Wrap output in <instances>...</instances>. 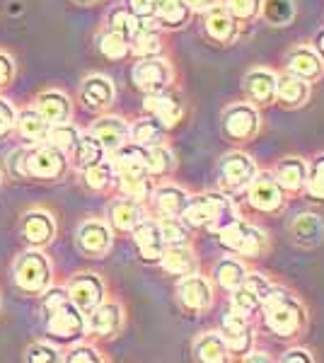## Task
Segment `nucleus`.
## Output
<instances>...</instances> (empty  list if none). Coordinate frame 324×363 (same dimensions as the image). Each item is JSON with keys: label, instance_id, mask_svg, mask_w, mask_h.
I'll return each mask as SVG.
<instances>
[{"label": "nucleus", "instance_id": "f257e3e1", "mask_svg": "<svg viewBox=\"0 0 324 363\" xmlns=\"http://www.w3.org/2000/svg\"><path fill=\"white\" fill-rule=\"evenodd\" d=\"M259 315H262L264 330L281 339H293L303 335L305 327H308V308L303 306V301L296 294H291L288 289H281V286H274L269 291Z\"/></svg>", "mask_w": 324, "mask_h": 363}, {"label": "nucleus", "instance_id": "f03ea898", "mask_svg": "<svg viewBox=\"0 0 324 363\" xmlns=\"http://www.w3.org/2000/svg\"><path fill=\"white\" fill-rule=\"evenodd\" d=\"M238 216L233 199L223 191H206V194H191L189 203H186L181 220L189 228H201L208 233H220L223 228L233 223Z\"/></svg>", "mask_w": 324, "mask_h": 363}, {"label": "nucleus", "instance_id": "7ed1b4c3", "mask_svg": "<svg viewBox=\"0 0 324 363\" xmlns=\"http://www.w3.org/2000/svg\"><path fill=\"white\" fill-rule=\"evenodd\" d=\"M220 247L238 257H264L269 252V235L259 225L247 223L242 218H235L233 223L216 233Z\"/></svg>", "mask_w": 324, "mask_h": 363}, {"label": "nucleus", "instance_id": "20e7f679", "mask_svg": "<svg viewBox=\"0 0 324 363\" xmlns=\"http://www.w3.org/2000/svg\"><path fill=\"white\" fill-rule=\"evenodd\" d=\"M15 284L20 286L25 294L41 296L51 286V262L49 257L41 252V247H32L22 252L13 264Z\"/></svg>", "mask_w": 324, "mask_h": 363}, {"label": "nucleus", "instance_id": "39448f33", "mask_svg": "<svg viewBox=\"0 0 324 363\" xmlns=\"http://www.w3.org/2000/svg\"><path fill=\"white\" fill-rule=\"evenodd\" d=\"M22 172H25V179H39V182L63 179V174L68 172V155L49 143H37L34 148L25 150Z\"/></svg>", "mask_w": 324, "mask_h": 363}, {"label": "nucleus", "instance_id": "423d86ee", "mask_svg": "<svg viewBox=\"0 0 324 363\" xmlns=\"http://www.w3.org/2000/svg\"><path fill=\"white\" fill-rule=\"evenodd\" d=\"M220 131L230 143H250L262 131V114L252 102H233L220 114Z\"/></svg>", "mask_w": 324, "mask_h": 363}, {"label": "nucleus", "instance_id": "0eeeda50", "mask_svg": "<svg viewBox=\"0 0 324 363\" xmlns=\"http://www.w3.org/2000/svg\"><path fill=\"white\" fill-rule=\"evenodd\" d=\"M271 289H274V284L264 274L247 272V277L240 281V286H235L230 291V310H235V313L252 320L262 310Z\"/></svg>", "mask_w": 324, "mask_h": 363}, {"label": "nucleus", "instance_id": "6e6552de", "mask_svg": "<svg viewBox=\"0 0 324 363\" xmlns=\"http://www.w3.org/2000/svg\"><path fill=\"white\" fill-rule=\"evenodd\" d=\"M44 318L46 335L58 344H75L85 337V313L80 308H75L70 303V298L51 310V313H46Z\"/></svg>", "mask_w": 324, "mask_h": 363}, {"label": "nucleus", "instance_id": "1a4fd4ad", "mask_svg": "<svg viewBox=\"0 0 324 363\" xmlns=\"http://www.w3.org/2000/svg\"><path fill=\"white\" fill-rule=\"evenodd\" d=\"M245 191H247V201H250V206L255 211H259V213L274 216V213H279V211L286 208L288 194L269 169H259V172L255 174V179L247 184Z\"/></svg>", "mask_w": 324, "mask_h": 363}, {"label": "nucleus", "instance_id": "9d476101", "mask_svg": "<svg viewBox=\"0 0 324 363\" xmlns=\"http://www.w3.org/2000/svg\"><path fill=\"white\" fill-rule=\"evenodd\" d=\"M174 294H177L179 308L186 310L189 315L208 313L211 306H213V284L208 281V277H203V274H199V272L179 277Z\"/></svg>", "mask_w": 324, "mask_h": 363}, {"label": "nucleus", "instance_id": "9b49d317", "mask_svg": "<svg viewBox=\"0 0 324 363\" xmlns=\"http://www.w3.org/2000/svg\"><path fill=\"white\" fill-rule=\"evenodd\" d=\"M131 80L135 90H140L143 95H155V92L169 90L174 80V70L162 56L138 58V63L131 70Z\"/></svg>", "mask_w": 324, "mask_h": 363}, {"label": "nucleus", "instance_id": "f8f14e48", "mask_svg": "<svg viewBox=\"0 0 324 363\" xmlns=\"http://www.w3.org/2000/svg\"><path fill=\"white\" fill-rule=\"evenodd\" d=\"M218 332H220L230 356L245 359V356L255 349V327H252V320L240 313H235V310H228V313L223 315L220 330Z\"/></svg>", "mask_w": 324, "mask_h": 363}, {"label": "nucleus", "instance_id": "ddd939ff", "mask_svg": "<svg viewBox=\"0 0 324 363\" xmlns=\"http://www.w3.org/2000/svg\"><path fill=\"white\" fill-rule=\"evenodd\" d=\"M75 245L82 255L95 257V259H102V257L109 255L111 245H114V230L107 220L102 218H87L82 220L75 230Z\"/></svg>", "mask_w": 324, "mask_h": 363}, {"label": "nucleus", "instance_id": "4468645a", "mask_svg": "<svg viewBox=\"0 0 324 363\" xmlns=\"http://www.w3.org/2000/svg\"><path fill=\"white\" fill-rule=\"evenodd\" d=\"M68 298L75 308H80L82 313L95 310L99 303L107 301V286H104L102 277H97L95 272H80L68 281L66 286Z\"/></svg>", "mask_w": 324, "mask_h": 363}, {"label": "nucleus", "instance_id": "2eb2a0df", "mask_svg": "<svg viewBox=\"0 0 324 363\" xmlns=\"http://www.w3.org/2000/svg\"><path fill=\"white\" fill-rule=\"evenodd\" d=\"M220 182L225 189H233V191H245L247 184L255 179V174L259 172L255 157L245 150H233V153L223 155L220 160Z\"/></svg>", "mask_w": 324, "mask_h": 363}, {"label": "nucleus", "instance_id": "dca6fc26", "mask_svg": "<svg viewBox=\"0 0 324 363\" xmlns=\"http://www.w3.org/2000/svg\"><path fill=\"white\" fill-rule=\"evenodd\" d=\"M123 327V308L114 301L99 303L95 310L85 315V335L97 339H109L119 335Z\"/></svg>", "mask_w": 324, "mask_h": 363}, {"label": "nucleus", "instance_id": "f3484780", "mask_svg": "<svg viewBox=\"0 0 324 363\" xmlns=\"http://www.w3.org/2000/svg\"><path fill=\"white\" fill-rule=\"evenodd\" d=\"M286 73H293L298 78L308 80V83H317L324 75V58L317 54L312 44H298L286 54Z\"/></svg>", "mask_w": 324, "mask_h": 363}, {"label": "nucleus", "instance_id": "a211bd4d", "mask_svg": "<svg viewBox=\"0 0 324 363\" xmlns=\"http://www.w3.org/2000/svg\"><path fill=\"white\" fill-rule=\"evenodd\" d=\"M20 233L22 238L27 240L32 247H41L44 250L46 245L54 242L56 238V220L49 211L44 208H32L22 216L20 220Z\"/></svg>", "mask_w": 324, "mask_h": 363}, {"label": "nucleus", "instance_id": "6ab92c4d", "mask_svg": "<svg viewBox=\"0 0 324 363\" xmlns=\"http://www.w3.org/2000/svg\"><path fill=\"white\" fill-rule=\"evenodd\" d=\"M203 32L213 44L230 46V44L238 42V37H240V22L223 8V3H218L211 10H206Z\"/></svg>", "mask_w": 324, "mask_h": 363}, {"label": "nucleus", "instance_id": "aec40b11", "mask_svg": "<svg viewBox=\"0 0 324 363\" xmlns=\"http://www.w3.org/2000/svg\"><path fill=\"white\" fill-rule=\"evenodd\" d=\"M109 162H111V167H114L116 177L148 174V148L133 143V140H126V143L119 145L114 153H109Z\"/></svg>", "mask_w": 324, "mask_h": 363}, {"label": "nucleus", "instance_id": "412c9836", "mask_svg": "<svg viewBox=\"0 0 324 363\" xmlns=\"http://www.w3.org/2000/svg\"><path fill=\"white\" fill-rule=\"evenodd\" d=\"M245 97L257 109L271 107L276 102V73L269 68H252L242 80Z\"/></svg>", "mask_w": 324, "mask_h": 363}, {"label": "nucleus", "instance_id": "4be33fe9", "mask_svg": "<svg viewBox=\"0 0 324 363\" xmlns=\"http://www.w3.org/2000/svg\"><path fill=\"white\" fill-rule=\"evenodd\" d=\"M133 245L138 250L140 259L148 262V264H157L164 252V240L160 235V225L155 218H143L138 225L131 230Z\"/></svg>", "mask_w": 324, "mask_h": 363}, {"label": "nucleus", "instance_id": "5701e85b", "mask_svg": "<svg viewBox=\"0 0 324 363\" xmlns=\"http://www.w3.org/2000/svg\"><path fill=\"white\" fill-rule=\"evenodd\" d=\"M143 109L150 116H155V119L160 121L167 131H169V128H174L181 119H184V104H181V99L169 95L167 90L155 92V95H145Z\"/></svg>", "mask_w": 324, "mask_h": 363}, {"label": "nucleus", "instance_id": "b1692460", "mask_svg": "<svg viewBox=\"0 0 324 363\" xmlns=\"http://www.w3.org/2000/svg\"><path fill=\"white\" fill-rule=\"evenodd\" d=\"M114 97H116V87L114 83L107 78V75H87L80 85V99L87 109L92 112H102L114 104Z\"/></svg>", "mask_w": 324, "mask_h": 363}, {"label": "nucleus", "instance_id": "393cba45", "mask_svg": "<svg viewBox=\"0 0 324 363\" xmlns=\"http://www.w3.org/2000/svg\"><path fill=\"white\" fill-rule=\"evenodd\" d=\"M312 87L308 80L298 78L293 73L276 75V102L286 109H300L310 102Z\"/></svg>", "mask_w": 324, "mask_h": 363}, {"label": "nucleus", "instance_id": "a878e982", "mask_svg": "<svg viewBox=\"0 0 324 363\" xmlns=\"http://www.w3.org/2000/svg\"><path fill=\"white\" fill-rule=\"evenodd\" d=\"M271 174L276 177L286 194H300L305 191V179H308V162L300 155H286L271 169Z\"/></svg>", "mask_w": 324, "mask_h": 363}, {"label": "nucleus", "instance_id": "bb28decb", "mask_svg": "<svg viewBox=\"0 0 324 363\" xmlns=\"http://www.w3.org/2000/svg\"><path fill=\"white\" fill-rule=\"evenodd\" d=\"M288 233H291L293 242L300 245V247H317V245L324 242V220L322 216L305 211L288 223Z\"/></svg>", "mask_w": 324, "mask_h": 363}, {"label": "nucleus", "instance_id": "cd10ccee", "mask_svg": "<svg viewBox=\"0 0 324 363\" xmlns=\"http://www.w3.org/2000/svg\"><path fill=\"white\" fill-rule=\"evenodd\" d=\"M145 218L143 213V203L133 201V199H114L107 208V223L111 225V230L116 233H131L140 220Z\"/></svg>", "mask_w": 324, "mask_h": 363}, {"label": "nucleus", "instance_id": "c85d7f7f", "mask_svg": "<svg viewBox=\"0 0 324 363\" xmlns=\"http://www.w3.org/2000/svg\"><path fill=\"white\" fill-rule=\"evenodd\" d=\"M90 133L102 143V148L107 150V155H109L128 140V124L121 116H109V114L97 116L90 126Z\"/></svg>", "mask_w": 324, "mask_h": 363}, {"label": "nucleus", "instance_id": "c756f323", "mask_svg": "<svg viewBox=\"0 0 324 363\" xmlns=\"http://www.w3.org/2000/svg\"><path fill=\"white\" fill-rule=\"evenodd\" d=\"M189 191L181 189L179 184H157L150 194V201L155 206L157 216H179L184 213L186 203H189Z\"/></svg>", "mask_w": 324, "mask_h": 363}, {"label": "nucleus", "instance_id": "7c9ffc66", "mask_svg": "<svg viewBox=\"0 0 324 363\" xmlns=\"http://www.w3.org/2000/svg\"><path fill=\"white\" fill-rule=\"evenodd\" d=\"M191 8L184 0H155L152 3V20L160 29H181L189 25Z\"/></svg>", "mask_w": 324, "mask_h": 363}, {"label": "nucleus", "instance_id": "2f4dec72", "mask_svg": "<svg viewBox=\"0 0 324 363\" xmlns=\"http://www.w3.org/2000/svg\"><path fill=\"white\" fill-rule=\"evenodd\" d=\"M164 51V37L162 29L157 27L155 20H140V29L131 42V54L135 58H152L162 56Z\"/></svg>", "mask_w": 324, "mask_h": 363}, {"label": "nucleus", "instance_id": "473e14b6", "mask_svg": "<svg viewBox=\"0 0 324 363\" xmlns=\"http://www.w3.org/2000/svg\"><path fill=\"white\" fill-rule=\"evenodd\" d=\"M37 112L44 116L51 126L63 124V121H70V116H73V102H70V97L66 92L46 90L37 97Z\"/></svg>", "mask_w": 324, "mask_h": 363}, {"label": "nucleus", "instance_id": "72a5a7b5", "mask_svg": "<svg viewBox=\"0 0 324 363\" xmlns=\"http://www.w3.org/2000/svg\"><path fill=\"white\" fill-rule=\"evenodd\" d=\"M191 351H194V359L201 361V363H225L230 361V351L223 342L220 332L211 330V332H203L194 339L191 344Z\"/></svg>", "mask_w": 324, "mask_h": 363}, {"label": "nucleus", "instance_id": "f704fd0d", "mask_svg": "<svg viewBox=\"0 0 324 363\" xmlns=\"http://www.w3.org/2000/svg\"><path fill=\"white\" fill-rule=\"evenodd\" d=\"M157 264L169 277H186V274L196 272V255L189 245H169V247H164Z\"/></svg>", "mask_w": 324, "mask_h": 363}, {"label": "nucleus", "instance_id": "c9c22d12", "mask_svg": "<svg viewBox=\"0 0 324 363\" xmlns=\"http://www.w3.org/2000/svg\"><path fill=\"white\" fill-rule=\"evenodd\" d=\"M49 128H51V124L37 112V107L22 109V112H17V116H15V131L20 133V138H25L27 143H32V145L46 143Z\"/></svg>", "mask_w": 324, "mask_h": 363}, {"label": "nucleus", "instance_id": "e433bc0d", "mask_svg": "<svg viewBox=\"0 0 324 363\" xmlns=\"http://www.w3.org/2000/svg\"><path fill=\"white\" fill-rule=\"evenodd\" d=\"M164 136H167V128H164L155 116H140L133 126H128V140L143 145V148H150V145L164 143Z\"/></svg>", "mask_w": 324, "mask_h": 363}, {"label": "nucleus", "instance_id": "4c0bfd02", "mask_svg": "<svg viewBox=\"0 0 324 363\" xmlns=\"http://www.w3.org/2000/svg\"><path fill=\"white\" fill-rule=\"evenodd\" d=\"M70 155H73L75 167L85 169V167H92V165H97V162H102L104 157H107V150L102 148V143H99L90 131H87V133H80L78 143H75Z\"/></svg>", "mask_w": 324, "mask_h": 363}, {"label": "nucleus", "instance_id": "58836bf2", "mask_svg": "<svg viewBox=\"0 0 324 363\" xmlns=\"http://www.w3.org/2000/svg\"><path fill=\"white\" fill-rule=\"evenodd\" d=\"M296 13H298L296 0H262L259 17L269 27H288L296 20Z\"/></svg>", "mask_w": 324, "mask_h": 363}, {"label": "nucleus", "instance_id": "ea45409f", "mask_svg": "<svg viewBox=\"0 0 324 363\" xmlns=\"http://www.w3.org/2000/svg\"><path fill=\"white\" fill-rule=\"evenodd\" d=\"M247 264L242 259H238V255L235 257H223L220 262H216L213 264V279L216 284L220 286V289L225 291H233L235 286H240V281L247 277Z\"/></svg>", "mask_w": 324, "mask_h": 363}, {"label": "nucleus", "instance_id": "a19ab883", "mask_svg": "<svg viewBox=\"0 0 324 363\" xmlns=\"http://www.w3.org/2000/svg\"><path fill=\"white\" fill-rule=\"evenodd\" d=\"M107 29L121 34L126 42H133V37L140 29V20L126 8V5H116V8H111L107 15Z\"/></svg>", "mask_w": 324, "mask_h": 363}, {"label": "nucleus", "instance_id": "79ce46f5", "mask_svg": "<svg viewBox=\"0 0 324 363\" xmlns=\"http://www.w3.org/2000/svg\"><path fill=\"white\" fill-rule=\"evenodd\" d=\"M116 186H119L121 196L133 199L138 203L150 201V194L155 189V182L148 174H135V177H116Z\"/></svg>", "mask_w": 324, "mask_h": 363}, {"label": "nucleus", "instance_id": "37998d69", "mask_svg": "<svg viewBox=\"0 0 324 363\" xmlns=\"http://www.w3.org/2000/svg\"><path fill=\"white\" fill-rule=\"evenodd\" d=\"M177 167V160H174V153L167 148L164 143H157V145H150L148 148V174L152 179H164L174 172Z\"/></svg>", "mask_w": 324, "mask_h": 363}, {"label": "nucleus", "instance_id": "c03bdc74", "mask_svg": "<svg viewBox=\"0 0 324 363\" xmlns=\"http://www.w3.org/2000/svg\"><path fill=\"white\" fill-rule=\"evenodd\" d=\"M80 172H82V184L90 191H107L116 179L109 157H104L102 162H97V165H92V167L80 169Z\"/></svg>", "mask_w": 324, "mask_h": 363}, {"label": "nucleus", "instance_id": "a18cd8bd", "mask_svg": "<svg viewBox=\"0 0 324 363\" xmlns=\"http://www.w3.org/2000/svg\"><path fill=\"white\" fill-rule=\"evenodd\" d=\"M160 235L164 240V247L169 245H189L191 242V228L179 218V216H160L157 218Z\"/></svg>", "mask_w": 324, "mask_h": 363}, {"label": "nucleus", "instance_id": "49530a36", "mask_svg": "<svg viewBox=\"0 0 324 363\" xmlns=\"http://www.w3.org/2000/svg\"><path fill=\"white\" fill-rule=\"evenodd\" d=\"M97 49L109 61H121V58L131 54V42H126L121 34L111 32V29H104V32L97 34Z\"/></svg>", "mask_w": 324, "mask_h": 363}, {"label": "nucleus", "instance_id": "de8ad7c7", "mask_svg": "<svg viewBox=\"0 0 324 363\" xmlns=\"http://www.w3.org/2000/svg\"><path fill=\"white\" fill-rule=\"evenodd\" d=\"M80 128L75 124H70V121H63V124H54L49 128V136H46V143L54 145V148H58L61 153H73L75 143H78L80 138Z\"/></svg>", "mask_w": 324, "mask_h": 363}, {"label": "nucleus", "instance_id": "09e8293b", "mask_svg": "<svg viewBox=\"0 0 324 363\" xmlns=\"http://www.w3.org/2000/svg\"><path fill=\"white\" fill-rule=\"evenodd\" d=\"M305 194H308L312 201H324V153L315 155V160L308 165Z\"/></svg>", "mask_w": 324, "mask_h": 363}, {"label": "nucleus", "instance_id": "8fccbe9b", "mask_svg": "<svg viewBox=\"0 0 324 363\" xmlns=\"http://www.w3.org/2000/svg\"><path fill=\"white\" fill-rule=\"evenodd\" d=\"M223 8H225L240 25H247V22H255L259 17L262 0H223Z\"/></svg>", "mask_w": 324, "mask_h": 363}, {"label": "nucleus", "instance_id": "3c124183", "mask_svg": "<svg viewBox=\"0 0 324 363\" xmlns=\"http://www.w3.org/2000/svg\"><path fill=\"white\" fill-rule=\"evenodd\" d=\"M25 361L27 363H58V361H63V356L54 344L34 342L32 347L25 351Z\"/></svg>", "mask_w": 324, "mask_h": 363}, {"label": "nucleus", "instance_id": "603ef678", "mask_svg": "<svg viewBox=\"0 0 324 363\" xmlns=\"http://www.w3.org/2000/svg\"><path fill=\"white\" fill-rule=\"evenodd\" d=\"M66 363H102L104 359L99 356V351L92 344H75L73 349L63 356Z\"/></svg>", "mask_w": 324, "mask_h": 363}, {"label": "nucleus", "instance_id": "864d4df0", "mask_svg": "<svg viewBox=\"0 0 324 363\" xmlns=\"http://www.w3.org/2000/svg\"><path fill=\"white\" fill-rule=\"evenodd\" d=\"M15 107L10 104V99L0 97V136H8L10 131L15 128Z\"/></svg>", "mask_w": 324, "mask_h": 363}, {"label": "nucleus", "instance_id": "5fc2aeb1", "mask_svg": "<svg viewBox=\"0 0 324 363\" xmlns=\"http://www.w3.org/2000/svg\"><path fill=\"white\" fill-rule=\"evenodd\" d=\"M15 80V61L10 54L0 51V87H8Z\"/></svg>", "mask_w": 324, "mask_h": 363}, {"label": "nucleus", "instance_id": "6e6d98bb", "mask_svg": "<svg viewBox=\"0 0 324 363\" xmlns=\"http://www.w3.org/2000/svg\"><path fill=\"white\" fill-rule=\"evenodd\" d=\"M152 3L155 0H128L126 8L138 17V20H152Z\"/></svg>", "mask_w": 324, "mask_h": 363}, {"label": "nucleus", "instance_id": "4d7b16f0", "mask_svg": "<svg viewBox=\"0 0 324 363\" xmlns=\"http://www.w3.org/2000/svg\"><path fill=\"white\" fill-rule=\"evenodd\" d=\"M281 361H284V363H315V356H312L308 349L293 347V349H288L284 356H281Z\"/></svg>", "mask_w": 324, "mask_h": 363}, {"label": "nucleus", "instance_id": "13d9d810", "mask_svg": "<svg viewBox=\"0 0 324 363\" xmlns=\"http://www.w3.org/2000/svg\"><path fill=\"white\" fill-rule=\"evenodd\" d=\"M22 157H25V150H13L8 157V169L17 179H25V172H22Z\"/></svg>", "mask_w": 324, "mask_h": 363}, {"label": "nucleus", "instance_id": "bf43d9fd", "mask_svg": "<svg viewBox=\"0 0 324 363\" xmlns=\"http://www.w3.org/2000/svg\"><path fill=\"white\" fill-rule=\"evenodd\" d=\"M184 3L191 8V13H206V10H211L213 5L220 3V0H184Z\"/></svg>", "mask_w": 324, "mask_h": 363}, {"label": "nucleus", "instance_id": "052dcab7", "mask_svg": "<svg viewBox=\"0 0 324 363\" xmlns=\"http://www.w3.org/2000/svg\"><path fill=\"white\" fill-rule=\"evenodd\" d=\"M242 361H247V363H269L271 356H267L264 351H250V354H247Z\"/></svg>", "mask_w": 324, "mask_h": 363}, {"label": "nucleus", "instance_id": "680f3d73", "mask_svg": "<svg viewBox=\"0 0 324 363\" xmlns=\"http://www.w3.org/2000/svg\"><path fill=\"white\" fill-rule=\"evenodd\" d=\"M315 49H317V54L324 58V27L320 29V34H317V39H315Z\"/></svg>", "mask_w": 324, "mask_h": 363}, {"label": "nucleus", "instance_id": "e2e57ef3", "mask_svg": "<svg viewBox=\"0 0 324 363\" xmlns=\"http://www.w3.org/2000/svg\"><path fill=\"white\" fill-rule=\"evenodd\" d=\"M75 5H82V8H90V5H97L102 3V0H73Z\"/></svg>", "mask_w": 324, "mask_h": 363}, {"label": "nucleus", "instance_id": "0e129e2a", "mask_svg": "<svg viewBox=\"0 0 324 363\" xmlns=\"http://www.w3.org/2000/svg\"><path fill=\"white\" fill-rule=\"evenodd\" d=\"M0 184H3V177H0Z\"/></svg>", "mask_w": 324, "mask_h": 363}]
</instances>
